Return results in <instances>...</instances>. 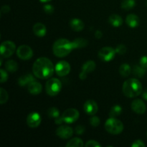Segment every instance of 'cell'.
Returning <instances> with one entry per match:
<instances>
[{
    "instance_id": "f35d334b",
    "label": "cell",
    "mask_w": 147,
    "mask_h": 147,
    "mask_svg": "<svg viewBox=\"0 0 147 147\" xmlns=\"http://www.w3.org/2000/svg\"><path fill=\"white\" fill-rule=\"evenodd\" d=\"M10 7L8 5H4L1 7V12L4 13V14H6V13H8L9 11H10Z\"/></svg>"
},
{
    "instance_id": "83f0119b",
    "label": "cell",
    "mask_w": 147,
    "mask_h": 147,
    "mask_svg": "<svg viewBox=\"0 0 147 147\" xmlns=\"http://www.w3.org/2000/svg\"><path fill=\"white\" fill-rule=\"evenodd\" d=\"M47 116L50 119H55L56 118L60 116V111H59V110L57 108L52 107L49 109L48 111H47Z\"/></svg>"
},
{
    "instance_id": "ba28073f",
    "label": "cell",
    "mask_w": 147,
    "mask_h": 147,
    "mask_svg": "<svg viewBox=\"0 0 147 147\" xmlns=\"http://www.w3.org/2000/svg\"><path fill=\"white\" fill-rule=\"evenodd\" d=\"M79 116H80V113L78 111L73 108L66 109L62 114V118L65 123H74L78 119Z\"/></svg>"
},
{
    "instance_id": "d6a6232c",
    "label": "cell",
    "mask_w": 147,
    "mask_h": 147,
    "mask_svg": "<svg viewBox=\"0 0 147 147\" xmlns=\"http://www.w3.org/2000/svg\"><path fill=\"white\" fill-rule=\"evenodd\" d=\"M44 11L47 14H51L54 12V7L51 4H45L43 7Z\"/></svg>"
},
{
    "instance_id": "9a60e30c",
    "label": "cell",
    "mask_w": 147,
    "mask_h": 147,
    "mask_svg": "<svg viewBox=\"0 0 147 147\" xmlns=\"http://www.w3.org/2000/svg\"><path fill=\"white\" fill-rule=\"evenodd\" d=\"M33 32L37 37H44L46 34V32H47V29H46V27L45 24H43L42 23H36L34 26H33Z\"/></svg>"
},
{
    "instance_id": "7402d4cb",
    "label": "cell",
    "mask_w": 147,
    "mask_h": 147,
    "mask_svg": "<svg viewBox=\"0 0 147 147\" xmlns=\"http://www.w3.org/2000/svg\"><path fill=\"white\" fill-rule=\"evenodd\" d=\"M119 73L122 77H128L131 73V67L129 64L123 63L119 67Z\"/></svg>"
},
{
    "instance_id": "8fae6325",
    "label": "cell",
    "mask_w": 147,
    "mask_h": 147,
    "mask_svg": "<svg viewBox=\"0 0 147 147\" xmlns=\"http://www.w3.org/2000/svg\"><path fill=\"white\" fill-rule=\"evenodd\" d=\"M41 116L37 112H32L27 117V124L30 128H37L41 123Z\"/></svg>"
},
{
    "instance_id": "8992f818",
    "label": "cell",
    "mask_w": 147,
    "mask_h": 147,
    "mask_svg": "<svg viewBox=\"0 0 147 147\" xmlns=\"http://www.w3.org/2000/svg\"><path fill=\"white\" fill-rule=\"evenodd\" d=\"M16 50V45L11 41H4L1 44L0 51H1V57L8 58L11 57Z\"/></svg>"
},
{
    "instance_id": "5b68a950",
    "label": "cell",
    "mask_w": 147,
    "mask_h": 147,
    "mask_svg": "<svg viewBox=\"0 0 147 147\" xmlns=\"http://www.w3.org/2000/svg\"><path fill=\"white\" fill-rule=\"evenodd\" d=\"M62 89V83L57 78H50L45 84V91L50 96H55Z\"/></svg>"
},
{
    "instance_id": "e0dca14e",
    "label": "cell",
    "mask_w": 147,
    "mask_h": 147,
    "mask_svg": "<svg viewBox=\"0 0 147 147\" xmlns=\"http://www.w3.org/2000/svg\"><path fill=\"white\" fill-rule=\"evenodd\" d=\"M126 23L131 28H135L139 24V18L135 14H130L126 17Z\"/></svg>"
},
{
    "instance_id": "f1b7e54d",
    "label": "cell",
    "mask_w": 147,
    "mask_h": 147,
    "mask_svg": "<svg viewBox=\"0 0 147 147\" xmlns=\"http://www.w3.org/2000/svg\"><path fill=\"white\" fill-rule=\"evenodd\" d=\"M9 96L7 93V90H4L3 88H0V103L1 104H4V103H7L8 100Z\"/></svg>"
},
{
    "instance_id": "836d02e7",
    "label": "cell",
    "mask_w": 147,
    "mask_h": 147,
    "mask_svg": "<svg viewBox=\"0 0 147 147\" xmlns=\"http://www.w3.org/2000/svg\"><path fill=\"white\" fill-rule=\"evenodd\" d=\"M0 74H1V78H0V82L1 83H4L8 79V74H7V71L4 69H1L0 70Z\"/></svg>"
},
{
    "instance_id": "30bf717a",
    "label": "cell",
    "mask_w": 147,
    "mask_h": 147,
    "mask_svg": "<svg viewBox=\"0 0 147 147\" xmlns=\"http://www.w3.org/2000/svg\"><path fill=\"white\" fill-rule=\"evenodd\" d=\"M17 55L20 59L23 60H28L33 56V51L30 47L26 45L20 46L17 50Z\"/></svg>"
},
{
    "instance_id": "44dd1931",
    "label": "cell",
    "mask_w": 147,
    "mask_h": 147,
    "mask_svg": "<svg viewBox=\"0 0 147 147\" xmlns=\"http://www.w3.org/2000/svg\"><path fill=\"white\" fill-rule=\"evenodd\" d=\"M96 63L93 60H88V61L86 62L82 66V72L85 73L86 74H89V73H92L93 70L96 68Z\"/></svg>"
},
{
    "instance_id": "f6af8a7d",
    "label": "cell",
    "mask_w": 147,
    "mask_h": 147,
    "mask_svg": "<svg viewBox=\"0 0 147 147\" xmlns=\"http://www.w3.org/2000/svg\"><path fill=\"white\" fill-rule=\"evenodd\" d=\"M146 6H147V1H146Z\"/></svg>"
},
{
    "instance_id": "e575fe53",
    "label": "cell",
    "mask_w": 147,
    "mask_h": 147,
    "mask_svg": "<svg viewBox=\"0 0 147 147\" xmlns=\"http://www.w3.org/2000/svg\"><path fill=\"white\" fill-rule=\"evenodd\" d=\"M86 147H100L101 145L98 142L95 140H89L87 143L85 144Z\"/></svg>"
},
{
    "instance_id": "3957f363",
    "label": "cell",
    "mask_w": 147,
    "mask_h": 147,
    "mask_svg": "<svg viewBox=\"0 0 147 147\" xmlns=\"http://www.w3.org/2000/svg\"><path fill=\"white\" fill-rule=\"evenodd\" d=\"M74 50L71 41L65 38H60L56 40L53 46V51L57 57H63L68 55Z\"/></svg>"
},
{
    "instance_id": "484cf974",
    "label": "cell",
    "mask_w": 147,
    "mask_h": 147,
    "mask_svg": "<svg viewBox=\"0 0 147 147\" xmlns=\"http://www.w3.org/2000/svg\"><path fill=\"white\" fill-rule=\"evenodd\" d=\"M136 5L135 0H123L121 4V7L124 10H130Z\"/></svg>"
},
{
    "instance_id": "ab89813d",
    "label": "cell",
    "mask_w": 147,
    "mask_h": 147,
    "mask_svg": "<svg viewBox=\"0 0 147 147\" xmlns=\"http://www.w3.org/2000/svg\"><path fill=\"white\" fill-rule=\"evenodd\" d=\"M55 122L56 124H62V123L64 122V121H63V118H62V116H59V117L56 118L55 119Z\"/></svg>"
},
{
    "instance_id": "1f68e13d",
    "label": "cell",
    "mask_w": 147,
    "mask_h": 147,
    "mask_svg": "<svg viewBox=\"0 0 147 147\" xmlns=\"http://www.w3.org/2000/svg\"><path fill=\"white\" fill-rule=\"evenodd\" d=\"M115 50L116 53L119 55H124L126 53V47L123 44L119 45Z\"/></svg>"
},
{
    "instance_id": "b9f144b4",
    "label": "cell",
    "mask_w": 147,
    "mask_h": 147,
    "mask_svg": "<svg viewBox=\"0 0 147 147\" xmlns=\"http://www.w3.org/2000/svg\"><path fill=\"white\" fill-rule=\"evenodd\" d=\"M87 76H88L87 74H86V73H83V72H82V71H81V73L79 74V78H80V80H85V79L87 78Z\"/></svg>"
},
{
    "instance_id": "4dcf8cb0",
    "label": "cell",
    "mask_w": 147,
    "mask_h": 147,
    "mask_svg": "<svg viewBox=\"0 0 147 147\" xmlns=\"http://www.w3.org/2000/svg\"><path fill=\"white\" fill-rule=\"evenodd\" d=\"M100 120L98 116H92L90 119V124L93 127H97L100 125Z\"/></svg>"
},
{
    "instance_id": "bcb514c9",
    "label": "cell",
    "mask_w": 147,
    "mask_h": 147,
    "mask_svg": "<svg viewBox=\"0 0 147 147\" xmlns=\"http://www.w3.org/2000/svg\"></svg>"
},
{
    "instance_id": "d590c367",
    "label": "cell",
    "mask_w": 147,
    "mask_h": 147,
    "mask_svg": "<svg viewBox=\"0 0 147 147\" xmlns=\"http://www.w3.org/2000/svg\"><path fill=\"white\" fill-rule=\"evenodd\" d=\"M139 63H140V65L142 66V67L146 69L147 68V56H143V57H141Z\"/></svg>"
},
{
    "instance_id": "277c9868",
    "label": "cell",
    "mask_w": 147,
    "mask_h": 147,
    "mask_svg": "<svg viewBox=\"0 0 147 147\" xmlns=\"http://www.w3.org/2000/svg\"><path fill=\"white\" fill-rule=\"evenodd\" d=\"M105 129L111 134L117 135L123 131V124L119 119L110 117L105 123Z\"/></svg>"
},
{
    "instance_id": "d6986e66",
    "label": "cell",
    "mask_w": 147,
    "mask_h": 147,
    "mask_svg": "<svg viewBox=\"0 0 147 147\" xmlns=\"http://www.w3.org/2000/svg\"><path fill=\"white\" fill-rule=\"evenodd\" d=\"M109 22L114 27H119L123 24V19L119 14H113L109 17Z\"/></svg>"
},
{
    "instance_id": "74e56055",
    "label": "cell",
    "mask_w": 147,
    "mask_h": 147,
    "mask_svg": "<svg viewBox=\"0 0 147 147\" xmlns=\"http://www.w3.org/2000/svg\"><path fill=\"white\" fill-rule=\"evenodd\" d=\"M84 131H85V128L83 126L79 125V126H76V132L78 134H82Z\"/></svg>"
},
{
    "instance_id": "ffe728a7",
    "label": "cell",
    "mask_w": 147,
    "mask_h": 147,
    "mask_svg": "<svg viewBox=\"0 0 147 147\" xmlns=\"http://www.w3.org/2000/svg\"><path fill=\"white\" fill-rule=\"evenodd\" d=\"M34 79L33 76L31 74H26L24 76H21L18 80V83L20 86H29L30 83L34 81Z\"/></svg>"
},
{
    "instance_id": "5bb4252c",
    "label": "cell",
    "mask_w": 147,
    "mask_h": 147,
    "mask_svg": "<svg viewBox=\"0 0 147 147\" xmlns=\"http://www.w3.org/2000/svg\"><path fill=\"white\" fill-rule=\"evenodd\" d=\"M131 109L137 114H143L146 112V106L144 102L141 99H136L131 103Z\"/></svg>"
},
{
    "instance_id": "7c38bea8",
    "label": "cell",
    "mask_w": 147,
    "mask_h": 147,
    "mask_svg": "<svg viewBox=\"0 0 147 147\" xmlns=\"http://www.w3.org/2000/svg\"><path fill=\"white\" fill-rule=\"evenodd\" d=\"M56 134L61 139H67L73 136V129L68 126H60L56 130Z\"/></svg>"
},
{
    "instance_id": "7bdbcfd3",
    "label": "cell",
    "mask_w": 147,
    "mask_h": 147,
    "mask_svg": "<svg viewBox=\"0 0 147 147\" xmlns=\"http://www.w3.org/2000/svg\"><path fill=\"white\" fill-rule=\"evenodd\" d=\"M142 98H143L144 100H147V89L142 93Z\"/></svg>"
},
{
    "instance_id": "ee69618b",
    "label": "cell",
    "mask_w": 147,
    "mask_h": 147,
    "mask_svg": "<svg viewBox=\"0 0 147 147\" xmlns=\"http://www.w3.org/2000/svg\"><path fill=\"white\" fill-rule=\"evenodd\" d=\"M41 2H43V3H46V2H49V1H52V0H40Z\"/></svg>"
},
{
    "instance_id": "ac0fdd59",
    "label": "cell",
    "mask_w": 147,
    "mask_h": 147,
    "mask_svg": "<svg viewBox=\"0 0 147 147\" xmlns=\"http://www.w3.org/2000/svg\"><path fill=\"white\" fill-rule=\"evenodd\" d=\"M42 85L39 82L35 81V80L30 83L28 86V91L32 95L40 94L42 92Z\"/></svg>"
},
{
    "instance_id": "52a82bcc",
    "label": "cell",
    "mask_w": 147,
    "mask_h": 147,
    "mask_svg": "<svg viewBox=\"0 0 147 147\" xmlns=\"http://www.w3.org/2000/svg\"><path fill=\"white\" fill-rule=\"evenodd\" d=\"M116 50L111 47H102L98 53L99 58L103 62H110L113 60L116 55Z\"/></svg>"
},
{
    "instance_id": "f546056e",
    "label": "cell",
    "mask_w": 147,
    "mask_h": 147,
    "mask_svg": "<svg viewBox=\"0 0 147 147\" xmlns=\"http://www.w3.org/2000/svg\"><path fill=\"white\" fill-rule=\"evenodd\" d=\"M146 73V69L142 67V66H135L134 68V73L139 77H142Z\"/></svg>"
},
{
    "instance_id": "2e32d148",
    "label": "cell",
    "mask_w": 147,
    "mask_h": 147,
    "mask_svg": "<svg viewBox=\"0 0 147 147\" xmlns=\"http://www.w3.org/2000/svg\"><path fill=\"white\" fill-rule=\"evenodd\" d=\"M70 27H71L72 30L73 31L76 32H80L82 31V30L84 29V23L81 20L78 18H74L72 19L70 21Z\"/></svg>"
},
{
    "instance_id": "60d3db41",
    "label": "cell",
    "mask_w": 147,
    "mask_h": 147,
    "mask_svg": "<svg viewBox=\"0 0 147 147\" xmlns=\"http://www.w3.org/2000/svg\"><path fill=\"white\" fill-rule=\"evenodd\" d=\"M102 36H103V33H102L101 31H100V30L96 31V32H95V37H96V39H100L102 37Z\"/></svg>"
},
{
    "instance_id": "cb8c5ba5",
    "label": "cell",
    "mask_w": 147,
    "mask_h": 147,
    "mask_svg": "<svg viewBox=\"0 0 147 147\" xmlns=\"http://www.w3.org/2000/svg\"><path fill=\"white\" fill-rule=\"evenodd\" d=\"M85 146L83 140L80 138H73L66 144L67 147H83Z\"/></svg>"
},
{
    "instance_id": "8d00e7d4",
    "label": "cell",
    "mask_w": 147,
    "mask_h": 147,
    "mask_svg": "<svg viewBox=\"0 0 147 147\" xmlns=\"http://www.w3.org/2000/svg\"><path fill=\"white\" fill-rule=\"evenodd\" d=\"M132 147H144L145 144L142 140H136L131 144Z\"/></svg>"
},
{
    "instance_id": "6da1fadb",
    "label": "cell",
    "mask_w": 147,
    "mask_h": 147,
    "mask_svg": "<svg viewBox=\"0 0 147 147\" xmlns=\"http://www.w3.org/2000/svg\"><path fill=\"white\" fill-rule=\"evenodd\" d=\"M55 67L50 59L47 57H39L34 63L32 72L36 78L40 79H48L53 75Z\"/></svg>"
},
{
    "instance_id": "d4e9b609",
    "label": "cell",
    "mask_w": 147,
    "mask_h": 147,
    "mask_svg": "<svg viewBox=\"0 0 147 147\" xmlns=\"http://www.w3.org/2000/svg\"><path fill=\"white\" fill-rule=\"evenodd\" d=\"M72 43L74 49L82 48L88 45V40L83 38H76V40L72 41Z\"/></svg>"
},
{
    "instance_id": "9c48e42d",
    "label": "cell",
    "mask_w": 147,
    "mask_h": 147,
    "mask_svg": "<svg viewBox=\"0 0 147 147\" xmlns=\"http://www.w3.org/2000/svg\"><path fill=\"white\" fill-rule=\"evenodd\" d=\"M55 71L60 77H64L70 72V65L65 60H60L55 66Z\"/></svg>"
},
{
    "instance_id": "603a6c76",
    "label": "cell",
    "mask_w": 147,
    "mask_h": 147,
    "mask_svg": "<svg viewBox=\"0 0 147 147\" xmlns=\"http://www.w3.org/2000/svg\"><path fill=\"white\" fill-rule=\"evenodd\" d=\"M5 69L9 73H14L18 69V64L13 60H9L5 63Z\"/></svg>"
},
{
    "instance_id": "7a4b0ae2",
    "label": "cell",
    "mask_w": 147,
    "mask_h": 147,
    "mask_svg": "<svg viewBox=\"0 0 147 147\" xmlns=\"http://www.w3.org/2000/svg\"><path fill=\"white\" fill-rule=\"evenodd\" d=\"M122 90L126 97L135 98L142 94L143 88L142 83L138 79L130 78L123 83Z\"/></svg>"
},
{
    "instance_id": "4316f807",
    "label": "cell",
    "mask_w": 147,
    "mask_h": 147,
    "mask_svg": "<svg viewBox=\"0 0 147 147\" xmlns=\"http://www.w3.org/2000/svg\"><path fill=\"white\" fill-rule=\"evenodd\" d=\"M121 106H119V105H115V106H113V107L111 108V109L110 113H109V116H110V117L116 118V116H119V115L121 113Z\"/></svg>"
},
{
    "instance_id": "4fadbf2b",
    "label": "cell",
    "mask_w": 147,
    "mask_h": 147,
    "mask_svg": "<svg viewBox=\"0 0 147 147\" xmlns=\"http://www.w3.org/2000/svg\"><path fill=\"white\" fill-rule=\"evenodd\" d=\"M84 111L90 116H94L98 111L97 103L93 100H88L85 102L83 106Z\"/></svg>"
}]
</instances>
